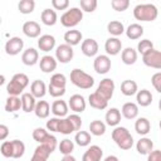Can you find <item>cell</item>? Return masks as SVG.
Returning <instances> with one entry per match:
<instances>
[{
  "instance_id": "cell-1",
  "label": "cell",
  "mask_w": 161,
  "mask_h": 161,
  "mask_svg": "<svg viewBox=\"0 0 161 161\" xmlns=\"http://www.w3.org/2000/svg\"><path fill=\"white\" fill-rule=\"evenodd\" d=\"M82 127V118L78 116V113H73L67 117H59L58 119V126H57V132L62 135H70Z\"/></svg>"
},
{
  "instance_id": "cell-2",
  "label": "cell",
  "mask_w": 161,
  "mask_h": 161,
  "mask_svg": "<svg viewBox=\"0 0 161 161\" xmlns=\"http://www.w3.org/2000/svg\"><path fill=\"white\" fill-rule=\"evenodd\" d=\"M133 16L140 21H153L158 16V10L153 4H138L133 9Z\"/></svg>"
},
{
  "instance_id": "cell-3",
  "label": "cell",
  "mask_w": 161,
  "mask_h": 161,
  "mask_svg": "<svg viewBox=\"0 0 161 161\" xmlns=\"http://www.w3.org/2000/svg\"><path fill=\"white\" fill-rule=\"evenodd\" d=\"M112 140L121 150L125 151L131 150V147L133 146V137L126 127H121V126L116 127L112 131Z\"/></svg>"
},
{
  "instance_id": "cell-4",
  "label": "cell",
  "mask_w": 161,
  "mask_h": 161,
  "mask_svg": "<svg viewBox=\"0 0 161 161\" xmlns=\"http://www.w3.org/2000/svg\"><path fill=\"white\" fill-rule=\"evenodd\" d=\"M28 86H29V77L25 73H16L8 83L6 92L9 96H20Z\"/></svg>"
},
{
  "instance_id": "cell-5",
  "label": "cell",
  "mask_w": 161,
  "mask_h": 161,
  "mask_svg": "<svg viewBox=\"0 0 161 161\" xmlns=\"http://www.w3.org/2000/svg\"><path fill=\"white\" fill-rule=\"evenodd\" d=\"M70 82L80 89H89L94 84V78L91 74L86 73L84 70L79 68H74L70 72Z\"/></svg>"
},
{
  "instance_id": "cell-6",
  "label": "cell",
  "mask_w": 161,
  "mask_h": 161,
  "mask_svg": "<svg viewBox=\"0 0 161 161\" xmlns=\"http://www.w3.org/2000/svg\"><path fill=\"white\" fill-rule=\"evenodd\" d=\"M83 19V11L79 8H70L63 13L60 16V24L65 28H74L77 26Z\"/></svg>"
},
{
  "instance_id": "cell-7",
  "label": "cell",
  "mask_w": 161,
  "mask_h": 161,
  "mask_svg": "<svg viewBox=\"0 0 161 161\" xmlns=\"http://www.w3.org/2000/svg\"><path fill=\"white\" fill-rule=\"evenodd\" d=\"M142 62L145 65L155 69H161V53L160 50L152 48L145 54H142Z\"/></svg>"
},
{
  "instance_id": "cell-8",
  "label": "cell",
  "mask_w": 161,
  "mask_h": 161,
  "mask_svg": "<svg viewBox=\"0 0 161 161\" xmlns=\"http://www.w3.org/2000/svg\"><path fill=\"white\" fill-rule=\"evenodd\" d=\"M73 55H74L73 48H72V45H69L67 43L58 45L55 49V59H57V62H60L63 64L70 62L73 59Z\"/></svg>"
},
{
  "instance_id": "cell-9",
  "label": "cell",
  "mask_w": 161,
  "mask_h": 161,
  "mask_svg": "<svg viewBox=\"0 0 161 161\" xmlns=\"http://www.w3.org/2000/svg\"><path fill=\"white\" fill-rule=\"evenodd\" d=\"M114 88H116V86H114L113 79H111V78H104V79H102V80L99 82V84H98L96 92H98L103 98H106L107 101H109V99L113 97Z\"/></svg>"
},
{
  "instance_id": "cell-10",
  "label": "cell",
  "mask_w": 161,
  "mask_h": 161,
  "mask_svg": "<svg viewBox=\"0 0 161 161\" xmlns=\"http://www.w3.org/2000/svg\"><path fill=\"white\" fill-rule=\"evenodd\" d=\"M111 58L108 55H104V54H101V55H97L94 58V62H93V68L94 70L98 73V74H106L111 70Z\"/></svg>"
},
{
  "instance_id": "cell-11",
  "label": "cell",
  "mask_w": 161,
  "mask_h": 161,
  "mask_svg": "<svg viewBox=\"0 0 161 161\" xmlns=\"http://www.w3.org/2000/svg\"><path fill=\"white\" fill-rule=\"evenodd\" d=\"M24 48V42L19 36H13L5 43V53L8 55H18Z\"/></svg>"
},
{
  "instance_id": "cell-12",
  "label": "cell",
  "mask_w": 161,
  "mask_h": 161,
  "mask_svg": "<svg viewBox=\"0 0 161 161\" xmlns=\"http://www.w3.org/2000/svg\"><path fill=\"white\" fill-rule=\"evenodd\" d=\"M68 107L74 113H82L86 109L87 103H86V99H84L83 96H80V94H73L68 99Z\"/></svg>"
},
{
  "instance_id": "cell-13",
  "label": "cell",
  "mask_w": 161,
  "mask_h": 161,
  "mask_svg": "<svg viewBox=\"0 0 161 161\" xmlns=\"http://www.w3.org/2000/svg\"><path fill=\"white\" fill-rule=\"evenodd\" d=\"M80 50L86 57H89V58L97 55V53H98V43H97V40H94L92 38L84 39L82 42V44H80Z\"/></svg>"
},
{
  "instance_id": "cell-14",
  "label": "cell",
  "mask_w": 161,
  "mask_h": 161,
  "mask_svg": "<svg viewBox=\"0 0 161 161\" xmlns=\"http://www.w3.org/2000/svg\"><path fill=\"white\" fill-rule=\"evenodd\" d=\"M104 49L108 55H117L122 50V42L117 36H111L106 40Z\"/></svg>"
},
{
  "instance_id": "cell-15",
  "label": "cell",
  "mask_w": 161,
  "mask_h": 161,
  "mask_svg": "<svg viewBox=\"0 0 161 161\" xmlns=\"http://www.w3.org/2000/svg\"><path fill=\"white\" fill-rule=\"evenodd\" d=\"M102 157H103V150L97 145H92L83 153L82 160L83 161H99Z\"/></svg>"
},
{
  "instance_id": "cell-16",
  "label": "cell",
  "mask_w": 161,
  "mask_h": 161,
  "mask_svg": "<svg viewBox=\"0 0 161 161\" xmlns=\"http://www.w3.org/2000/svg\"><path fill=\"white\" fill-rule=\"evenodd\" d=\"M55 47V38L50 34H44V35H40L39 39H38V48L42 50V52H50L53 50Z\"/></svg>"
},
{
  "instance_id": "cell-17",
  "label": "cell",
  "mask_w": 161,
  "mask_h": 161,
  "mask_svg": "<svg viewBox=\"0 0 161 161\" xmlns=\"http://www.w3.org/2000/svg\"><path fill=\"white\" fill-rule=\"evenodd\" d=\"M53 151L44 143H39L35 150H34V153L31 156V161H47Z\"/></svg>"
},
{
  "instance_id": "cell-18",
  "label": "cell",
  "mask_w": 161,
  "mask_h": 161,
  "mask_svg": "<svg viewBox=\"0 0 161 161\" xmlns=\"http://www.w3.org/2000/svg\"><path fill=\"white\" fill-rule=\"evenodd\" d=\"M40 31H42V28L36 21L30 20V21H25L23 24V33L28 38H38V36H40Z\"/></svg>"
},
{
  "instance_id": "cell-19",
  "label": "cell",
  "mask_w": 161,
  "mask_h": 161,
  "mask_svg": "<svg viewBox=\"0 0 161 161\" xmlns=\"http://www.w3.org/2000/svg\"><path fill=\"white\" fill-rule=\"evenodd\" d=\"M38 60H39V53L35 48H28L21 54V62L28 67L35 65Z\"/></svg>"
},
{
  "instance_id": "cell-20",
  "label": "cell",
  "mask_w": 161,
  "mask_h": 161,
  "mask_svg": "<svg viewBox=\"0 0 161 161\" xmlns=\"http://www.w3.org/2000/svg\"><path fill=\"white\" fill-rule=\"evenodd\" d=\"M57 64H58L57 59L54 57H52V55H44L39 60V68L44 73H50V72L55 70Z\"/></svg>"
},
{
  "instance_id": "cell-21",
  "label": "cell",
  "mask_w": 161,
  "mask_h": 161,
  "mask_svg": "<svg viewBox=\"0 0 161 161\" xmlns=\"http://www.w3.org/2000/svg\"><path fill=\"white\" fill-rule=\"evenodd\" d=\"M88 103H89L91 107H93L96 109H104L108 106V101L106 98H103L98 92H93V93L89 94Z\"/></svg>"
},
{
  "instance_id": "cell-22",
  "label": "cell",
  "mask_w": 161,
  "mask_h": 161,
  "mask_svg": "<svg viewBox=\"0 0 161 161\" xmlns=\"http://www.w3.org/2000/svg\"><path fill=\"white\" fill-rule=\"evenodd\" d=\"M50 112L55 117H65L68 113V103L63 99H57L50 106Z\"/></svg>"
},
{
  "instance_id": "cell-23",
  "label": "cell",
  "mask_w": 161,
  "mask_h": 161,
  "mask_svg": "<svg viewBox=\"0 0 161 161\" xmlns=\"http://www.w3.org/2000/svg\"><path fill=\"white\" fill-rule=\"evenodd\" d=\"M20 99H21V109L25 113H29V112L34 111V107H35V103H36V98L31 93H24L23 92L21 96H20Z\"/></svg>"
},
{
  "instance_id": "cell-24",
  "label": "cell",
  "mask_w": 161,
  "mask_h": 161,
  "mask_svg": "<svg viewBox=\"0 0 161 161\" xmlns=\"http://www.w3.org/2000/svg\"><path fill=\"white\" fill-rule=\"evenodd\" d=\"M121 114L126 119H135L138 116V106L133 102H127L121 108Z\"/></svg>"
},
{
  "instance_id": "cell-25",
  "label": "cell",
  "mask_w": 161,
  "mask_h": 161,
  "mask_svg": "<svg viewBox=\"0 0 161 161\" xmlns=\"http://www.w3.org/2000/svg\"><path fill=\"white\" fill-rule=\"evenodd\" d=\"M121 111L116 107H112L107 111L106 116H104V119H106V125L108 126H112V127H116L119 122H121Z\"/></svg>"
},
{
  "instance_id": "cell-26",
  "label": "cell",
  "mask_w": 161,
  "mask_h": 161,
  "mask_svg": "<svg viewBox=\"0 0 161 161\" xmlns=\"http://www.w3.org/2000/svg\"><path fill=\"white\" fill-rule=\"evenodd\" d=\"M35 116L40 119H44V118H48L49 117V113H50V106L47 101H38L35 103V107H34V111Z\"/></svg>"
},
{
  "instance_id": "cell-27",
  "label": "cell",
  "mask_w": 161,
  "mask_h": 161,
  "mask_svg": "<svg viewBox=\"0 0 161 161\" xmlns=\"http://www.w3.org/2000/svg\"><path fill=\"white\" fill-rule=\"evenodd\" d=\"M125 33H126L128 39L136 40V39H140L143 35V26L137 24V23H133V24H130L127 26V29H125Z\"/></svg>"
},
{
  "instance_id": "cell-28",
  "label": "cell",
  "mask_w": 161,
  "mask_h": 161,
  "mask_svg": "<svg viewBox=\"0 0 161 161\" xmlns=\"http://www.w3.org/2000/svg\"><path fill=\"white\" fill-rule=\"evenodd\" d=\"M30 93L35 97V98H43L47 93V86L43 80L40 79H35L33 80V83L30 84Z\"/></svg>"
},
{
  "instance_id": "cell-29",
  "label": "cell",
  "mask_w": 161,
  "mask_h": 161,
  "mask_svg": "<svg viewBox=\"0 0 161 161\" xmlns=\"http://www.w3.org/2000/svg\"><path fill=\"white\" fill-rule=\"evenodd\" d=\"M40 19L43 24H45L47 26H53L58 21V15H57V11L53 9H44L40 14Z\"/></svg>"
},
{
  "instance_id": "cell-30",
  "label": "cell",
  "mask_w": 161,
  "mask_h": 161,
  "mask_svg": "<svg viewBox=\"0 0 161 161\" xmlns=\"http://www.w3.org/2000/svg\"><path fill=\"white\" fill-rule=\"evenodd\" d=\"M136 150L140 155H147L148 152H151L153 150V142L151 138L147 137H142L137 141L136 143Z\"/></svg>"
},
{
  "instance_id": "cell-31",
  "label": "cell",
  "mask_w": 161,
  "mask_h": 161,
  "mask_svg": "<svg viewBox=\"0 0 161 161\" xmlns=\"http://www.w3.org/2000/svg\"><path fill=\"white\" fill-rule=\"evenodd\" d=\"M121 59H122V62H123L126 65H132V64H135L136 60H137V50H135V49L131 48V47L125 48V49L121 52Z\"/></svg>"
},
{
  "instance_id": "cell-32",
  "label": "cell",
  "mask_w": 161,
  "mask_h": 161,
  "mask_svg": "<svg viewBox=\"0 0 161 161\" xmlns=\"http://www.w3.org/2000/svg\"><path fill=\"white\" fill-rule=\"evenodd\" d=\"M136 101H137V106L141 107H147L152 103V94L148 89H141L136 92Z\"/></svg>"
},
{
  "instance_id": "cell-33",
  "label": "cell",
  "mask_w": 161,
  "mask_h": 161,
  "mask_svg": "<svg viewBox=\"0 0 161 161\" xmlns=\"http://www.w3.org/2000/svg\"><path fill=\"white\" fill-rule=\"evenodd\" d=\"M83 39V35L79 30H75V29H72V30H67L65 34H64V40L67 44L74 47V45H78L80 43V40Z\"/></svg>"
},
{
  "instance_id": "cell-34",
  "label": "cell",
  "mask_w": 161,
  "mask_h": 161,
  "mask_svg": "<svg viewBox=\"0 0 161 161\" xmlns=\"http://www.w3.org/2000/svg\"><path fill=\"white\" fill-rule=\"evenodd\" d=\"M135 131L141 135V136H145L147 135L150 131H151V123L150 121L146 118V117H140L136 119L135 122Z\"/></svg>"
},
{
  "instance_id": "cell-35",
  "label": "cell",
  "mask_w": 161,
  "mask_h": 161,
  "mask_svg": "<svg viewBox=\"0 0 161 161\" xmlns=\"http://www.w3.org/2000/svg\"><path fill=\"white\" fill-rule=\"evenodd\" d=\"M137 91H138V87H137V83L135 80L126 79L121 83V92L126 97H131V96L136 94Z\"/></svg>"
},
{
  "instance_id": "cell-36",
  "label": "cell",
  "mask_w": 161,
  "mask_h": 161,
  "mask_svg": "<svg viewBox=\"0 0 161 161\" xmlns=\"http://www.w3.org/2000/svg\"><path fill=\"white\" fill-rule=\"evenodd\" d=\"M21 108V99L19 96H9L5 102V111L9 113L16 112Z\"/></svg>"
},
{
  "instance_id": "cell-37",
  "label": "cell",
  "mask_w": 161,
  "mask_h": 161,
  "mask_svg": "<svg viewBox=\"0 0 161 161\" xmlns=\"http://www.w3.org/2000/svg\"><path fill=\"white\" fill-rule=\"evenodd\" d=\"M107 31L112 35V36H119L125 33V26L121 21L118 20H111L107 24Z\"/></svg>"
},
{
  "instance_id": "cell-38",
  "label": "cell",
  "mask_w": 161,
  "mask_h": 161,
  "mask_svg": "<svg viewBox=\"0 0 161 161\" xmlns=\"http://www.w3.org/2000/svg\"><path fill=\"white\" fill-rule=\"evenodd\" d=\"M74 141H75V143H77L78 146L86 147V146H88V145L91 143L92 136H91V133L87 132V131H79V130H78L77 133H75V136H74Z\"/></svg>"
},
{
  "instance_id": "cell-39",
  "label": "cell",
  "mask_w": 161,
  "mask_h": 161,
  "mask_svg": "<svg viewBox=\"0 0 161 161\" xmlns=\"http://www.w3.org/2000/svg\"><path fill=\"white\" fill-rule=\"evenodd\" d=\"M89 131L93 136H102L106 132V123L99 119H94L89 123Z\"/></svg>"
},
{
  "instance_id": "cell-40",
  "label": "cell",
  "mask_w": 161,
  "mask_h": 161,
  "mask_svg": "<svg viewBox=\"0 0 161 161\" xmlns=\"http://www.w3.org/2000/svg\"><path fill=\"white\" fill-rule=\"evenodd\" d=\"M34 9H35V1L34 0H20L18 4V10L24 15L31 14L34 11Z\"/></svg>"
},
{
  "instance_id": "cell-41",
  "label": "cell",
  "mask_w": 161,
  "mask_h": 161,
  "mask_svg": "<svg viewBox=\"0 0 161 161\" xmlns=\"http://www.w3.org/2000/svg\"><path fill=\"white\" fill-rule=\"evenodd\" d=\"M13 158H20L25 153V145L20 140H13Z\"/></svg>"
},
{
  "instance_id": "cell-42",
  "label": "cell",
  "mask_w": 161,
  "mask_h": 161,
  "mask_svg": "<svg viewBox=\"0 0 161 161\" xmlns=\"http://www.w3.org/2000/svg\"><path fill=\"white\" fill-rule=\"evenodd\" d=\"M58 148L60 151L62 155H67V153H72L74 150V142L70 141L69 138H64L60 141V143L58 145Z\"/></svg>"
},
{
  "instance_id": "cell-43",
  "label": "cell",
  "mask_w": 161,
  "mask_h": 161,
  "mask_svg": "<svg viewBox=\"0 0 161 161\" xmlns=\"http://www.w3.org/2000/svg\"><path fill=\"white\" fill-rule=\"evenodd\" d=\"M49 84L52 86H55V87H62V88H65V84H67V78L64 74L62 73H55L50 77V82Z\"/></svg>"
},
{
  "instance_id": "cell-44",
  "label": "cell",
  "mask_w": 161,
  "mask_h": 161,
  "mask_svg": "<svg viewBox=\"0 0 161 161\" xmlns=\"http://www.w3.org/2000/svg\"><path fill=\"white\" fill-rule=\"evenodd\" d=\"M79 5H80L82 11L93 13L98 6V1L97 0H79Z\"/></svg>"
},
{
  "instance_id": "cell-45",
  "label": "cell",
  "mask_w": 161,
  "mask_h": 161,
  "mask_svg": "<svg viewBox=\"0 0 161 161\" xmlns=\"http://www.w3.org/2000/svg\"><path fill=\"white\" fill-rule=\"evenodd\" d=\"M48 135H49L48 130H45V128H43V127H36V128L33 131V133H31L34 141H36V142H39V143H42V142L45 140V137H47Z\"/></svg>"
},
{
  "instance_id": "cell-46",
  "label": "cell",
  "mask_w": 161,
  "mask_h": 161,
  "mask_svg": "<svg viewBox=\"0 0 161 161\" xmlns=\"http://www.w3.org/2000/svg\"><path fill=\"white\" fill-rule=\"evenodd\" d=\"M0 152L6 158H13V143L11 141H4L0 145Z\"/></svg>"
},
{
  "instance_id": "cell-47",
  "label": "cell",
  "mask_w": 161,
  "mask_h": 161,
  "mask_svg": "<svg viewBox=\"0 0 161 161\" xmlns=\"http://www.w3.org/2000/svg\"><path fill=\"white\" fill-rule=\"evenodd\" d=\"M153 48V43L150 40V39H142V40H140L138 42V44H137V52L142 55V54H145L146 52H148L150 49H152Z\"/></svg>"
},
{
  "instance_id": "cell-48",
  "label": "cell",
  "mask_w": 161,
  "mask_h": 161,
  "mask_svg": "<svg viewBox=\"0 0 161 161\" xmlns=\"http://www.w3.org/2000/svg\"><path fill=\"white\" fill-rule=\"evenodd\" d=\"M111 6L116 11H125L130 6V0H111Z\"/></svg>"
},
{
  "instance_id": "cell-49",
  "label": "cell",
  "mask_w": 161,
  "mask_h": 161,
  "mask_svg": "<svg viewBox=\"0 0 161 161\" xmlns=\"http://www.w3.org/2000/svg\"><path fill=\"white\" fill-rule=\"evenodd\" d=\"M47 91H48V92H49V94H50L52 97H54V98L62 97V96H64V93H65V88L55 87V86H52V84H49V86H48V89H47Z\"/></svg>"
},
{
  "instance_id": "cell-50",
  "label": "cell",
  "mask_w": 161,
  "mask_h": 161,
  "mask_svg": "<svg viewBox=\"0 0 161 161\" xmlns=\"http://www.w3.org/2000/svg\"><path fill=\"white\" fill-rule=\"evenodd\" d=\"M151 83H152L153 88L160 93L161 92V72H156L151 77Z\"/></svg>"
},
{
  "instance_id": "cell-51",
  "label": "cell",
  "mask_w": 161,
  "mask_h": 161,
  "mask_svg": "<svg viewBox=\"0 0 161 161\" xmlns=\"http://www.w3.org/2000/svg\"><path fill=\"white\" fill-rule=\"evenodd\" d=\"M52 5L55 10H65L69 6V0H52Z\"/></svg>"
},
{
  "instance_id": "cell-52",
  "label": "cell",
  "mask_w": 161,
  "mask_h": 161,
  "mask_svg": "<svg viewBox=\"0 0 161 161\" xmlns=\"http://www.w3.org/2000/svg\"><path fill=\"white\" fill-rule=\"evenodd\" d=\"M147 160L148 161H160L161 160V152L160 150H152L151 152L147 153Z\"/></svg>"
},
{
  "instance_id": "cell-53",
  "label": "cell",
  "mask_w": 161,
  "mask_h": 161,
  "mask_svg": "<svg viewBox=\"0 0 161 161\" xmlns=\"http://www.w3.org/2000/svg\"><path fill=\"white\" fill-rule=\"evenodd\" d=\"M9 136V127L6 125L0 123V141H4Z\"/></svg>"
},
{
  "instance_id": "cell-54",
  "label": "cell",
  "mask_w": 161,
  "mask_h": 161,
  "mask_svg": "<svg viewBox=\"0 0 161 161\" xmlns=\"http://www.w3.org/2000/svg\"><path fill=\"white\" fill-rule=\"evenodd\" d=\"M62 160H63V161H75V157L72 156L70 153H67V155H63Z\"/></svg>"
},
{
  "instance_id": "cell-55",
  "label": "cell",
  "mask_w": 161,
  "mask_h": 161,
  "mask_svg": "<svg viewBox=\"0 0 161 161\" xmlns=\"http://www.w3.org/2000/svg\"><path fill=\"white\" fill-rule=\"evenodd\" d=\"M111 160L117 161V160H118V157H117V156H107V157L104 158V161H111Z\"/></svg>"
},
{
  "instance_id": "cell-56",
  "label": "cell",
  "mask_w": 161,
  "mask_h": 161,
  "mask_svg": "<svg viewBox=\"0 0 161 161\" xmlns=\"http://www.w3.org/2000/svg\"><path fill=\"white\" fill-rule=\"evenodd\" d=\"M5 83V75H3V74H0V87L3 86Z\"/></svg>"
},
{
  "instance_id": "cell-57",
  "label": "cell",
  "mask_w": 161,
  "mask_h": 161,
  "mask_svg": "<svg viewBox=\"0 0 161 161\" xmlns=\"http://www.w3.org/2000/svg\"><path fill=\"white\" fill-rule=\"evenodd\" d=\"M0 25H1V18H0Z\"/></svg>"
}]
</instances>
